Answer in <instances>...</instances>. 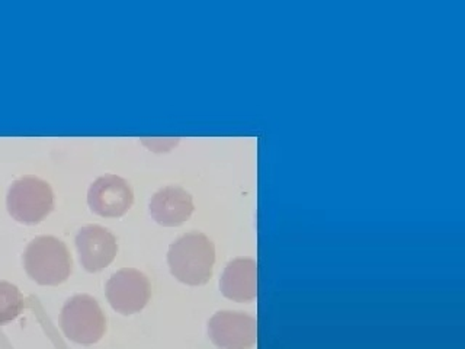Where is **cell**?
Returning <instances> with one entry per match:
<instances>
[{
    "instance_id": "6da1fadb",
    "label": "cell",
    "mask_w": 465,
    "mask_h": 349,
    "mask_svg": "<svg viewBox=\"0 0 465 349\" xmlns=\"http://www.w3.org/2000/svg\"><path fill=\"white\" fill-rule=\"evenodd\" d=\"M172 275L186 285H203L213 275L214 244L203 233H188L172 244L167 252Z\"/></svg>"
},
{
    "instance_id": "7a4b0ae2",
    "label": "cell",
    "mask_w": 465,
    "mask_h": 349,
    "mask_svg": "<svg viewBox=\"0 0 465 349\" xmlns=\"http://www.w3.org/2000/svg\"><path fill=\"white\" fill-rule=\"evenodd\" d=\"M24 268L36 284L55 287L69 280L72 256L57 237H35L24 252Z\"/></svg>"
},
{
    "instance_id": "3957f363",
    "label": "cell",
    "mask_w": 465,
    "mask_h": 349,
    "mask_svg": "<svg viewBox=\"0 0 465 349\" xmlns=\"http://www.w3.org/2000/svg\"><path fill=\"white\" fill-rule=\"evenodd\" d=\"M65 338L80 345H94L104 338L106 317L92 295L79 294L69 298L58 317Z\"/></svg>"
},
{
    "instance_id": "277c9868",
    "label": "cell",
    "mask_w": 465,
    "mask_h": 349,
    "mask_svg": "<svg viewBox=\"0 0 465 349\" xmlns=\"http://www.w3.org/2000/svg\"><path fill=\"white\" fill-rule=\"evenodd\" d=\"M6 203L9 214L16 222L34 225L43 222L54 208V194L43 179L24 176L12 184Z\"/></svg>"
},
{
    "instance_id": "5b68a950",
    "label": "cell",
    "mask_w": 465,
    "mask_h": 349,
    "mask_svg": "<svg viewBox=\"0 0 465 349\" xmlns=\"http://www.w3.org/2000/svg\"><path fill=\"white\" fill-rule=\"evenodd\" d=\"M106 298L115 312L130 316L142 312L152 295L150 281L137 269H121L106 283Z\"/></svg>"
},
{
    "instance_id": "8992f818",
    "label": "cell",
    "mask_w": 465,
    "mask_h": 349,
    "mask_svg": "<svg viewBox=\"0 0 465 349\" xmlns=\"http://www.w3.org/2000/svg\"><path fill=\"white\" fill-rule=\"evenodd\" d=\"M211 341L222 349H251L258 339V324L246 313L223 310L208 322Z\"/></svg>"
},
{
    "instance_id": "52a82bcc",
    "label": "cell",
    "mask_w": 465,
    "mask_h": 349,
    "mask_svg": "<svg viewBox=\"0 0 465 349\" xmlns=\"http://www.w3.org/2000/svg\"><path fill=\"white\" fill-rule=\"evenodd\" d=\"M134 203V195L127 181L116 174H104L92 184L87 204L101 217H123Z\"/></svg>"
},
{
    "instance_id": "ba28073f",
    "label": "cell",
    "mask_w": 465,
    "mask_h": 349,
    "mask_svg": "<svg viewBox=\"0 0 465 349\" xmlns=\"http://www.w3.org/2000/svg\"><path fill=\"white\" fill-rule=\"evenodd\" d=\"M82 266L87 273H99L113 264L118 252L115 236L101 225H86L76 236Z\"/></svg>"
},
{
    "instance_id": "9c48e42d",
    "label": "cell",
    "mask_w": 465,
    "mask_h": 349,
    "mask_svg": "<svg viewBox=\"0 0 465 349\" xmlns=\"http://www.w3.org/2000/svg\"><path fill=\"white\" fill-rule=\"evenodd\" d=\"M193 213L191 194L179 186H166L157 191L150 201V214L157 224L178 227Z\"/></svg>"
},
{
    "instance_id": "30bf717a",
    "label": "cell",
    "mask_w": 465,
    "mask_h": 349,
    "mask_svg": "<svg viewBox=\"0 0 465 349\" xmlns=\"http://www.w3.org/2000/svg\"><path fill=\"white\" fill-rule=\"evenodd\" d=\"M223 294L234 302H252L258 294V265L253 259H234L222 276Z\"/></svg>"
},
{
    "instance_id": "8fae6325",
    "label": "cell",
    "mask_w": 465,
    "mask_h": 349,
    "mask_svg": "<svg viewBox=\"0 0 465 349\" xmlns=\"http://www.w3.org/2000/svg\"><path fill=\"white\" fill-rule=\"evenodd\" d=\"M24 307L25 300L19 288L14 284L0 281V326L21 316Z\"/></svg>"
}]
</instances>
